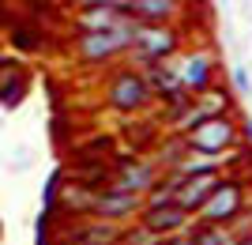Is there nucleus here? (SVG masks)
I'll return each mask as SVG.
<instances>
[{"label": "nucleus", "mask_w": 252, "mask_h": 245, "mask_svg": "<svg viewBox=\"0 0 252 245\" xmlns=\"http://www.w3.org/2000/svg\"><path fill=\"white\" fill-rule=\"evenodd\" d=\"M158 177H162V174H158V166L151 159H143V155H125V159H117V174H113V181H109V185L121 189V192H136V196H143Z\"/></svg>", "instance_id": "8"}, {"label": "nucleus", "mask_w": 252, "mask_h": 245, "mask_svg": "<svg viewBox=\"0 0 252 245\" xmlns=\"http://www.w3.org/2000/svg\"><path fill=\"white\" fill-rule=\"evenodd\" d=\"M105 102L121 113H139V109H147L155 98H151V87L147 79L136 72V68H121V72L109 79L105 87Z\"/></svg>", "instance_id": "3"}, {"label": "nucleus", "mask_w": 252, "mask_h": 245, "mask_svg": "<svg viewBox=\"0 0 252 245\" xmlns=\"http://www.w3.org/2000/svg\"><path fill=\"white\" fill-rule=\"evenodd\" d=\"M219 181H222V174H196V177H181L177 208H181V211H189L192 219H196V211L211 200V192L219 189Z\"/></svg>", "instance_id": "11"}, {"label": "nucleus", "mask_w": 252, "mask_h": 245, "mask_svg": "<svg viewBox=\"0 0 252 245\" xmlns=\"http://www.w3.org/2000/svg\"><path fill=\"white\" fill-rule=\"evenodd\" d=\"M222 162H230V155H211V151H192L181 162V177H196V174H222Z\"/></svg>", "instance_id": "14"}, {"label": "nucleus", "mask_w": 252, "mask_h": 245, "mask_svg": "<svg viewBox=\"0 0 252 245\" xmlns=\"http://www.w3.org/2000/svg\"><path fill=\"white\" fill-rule=\"evenodd\" d=\"M136 31L139 23L132 19L128 27H117V31H98V34H79L75 38V57L83 64H102V61H113V57L128 53L132 42H136Z\"/></svg>", "instance_id": "2"}, {"label": "nucleus", "mask_w": 252, "mask_h": 245, "mask_svg": "<svg viewBox=\"0 0 252 245\" xmlns=\"http://www.w3.org/2000/svg\"><path fill=\"white\" fill-rule=\"evenodd\" d=\"M177 4H181V8H185V4H189V0H177Z\"/></svg>", "instance_id": "23"}, {"label": "nucleus", "mask_w": 252, "mask_h": 245, "mask_svg": "<svg viewBox=\"0 0 252 245\" xmlns=\"http://www.w3.org/2000/svg\"><path fill=\"white\" fill-rule=\"evenodd\" d=\"M222 245H237V242H233V234H230V238H226V242H222Z\"/></svg>", "instance_id": "22"}, {"label": "nucleus", "mask_w": 252, "mask_h": 245, "mask_svg": "<svg viewBox=\"0 0 252 245\" xmlns=\"http://www.w3.org/2000/svg\"><path fill=\"white\" fill-rule=\"evenodd\" d=\"M75 8L87 11V8H121L128 11V0H75Z\"/></svg>", "instance_id": "17"}, {"label": "nucleus", "mask_w": 252, "mask_h": 245, "mask_svg": "<svg viewBox=\"0 0 252 245\" xmlns=\"http://www.w3.org/2000/svg\"><path fill=\"white\" fill-rule=\"evenodd\" d=\"M139 215H143V196L121 192L113 185H98V200H94L91 219H102V223H113V226H128V223H139Z\"/></svg>", "instance_id": "4"}, {"label": "nucleus", "mask_w": 252, "mask_h": 245, "mask_svg": "<svg viewBox=\"0 0 252 245\" xmlns=\"http://www.w3.org/2000/svg\"><path fill=\"white\" fill-rule=\"evenodd\" d=\"M132 53L147 57V61H155V64L173 61V57L181 53V31L177 27H143V23H139Z\"/></svg>", "instance_id": "7"}, {"label": "nucleus", "mask_w": 252, "mask_h": 245, "mask_svg": "<svg viewBox=\"0 0 252 245\" xmlns=\"http://www.w3.org/2000/svg\"><path fill=\"white\" fill-rule=\"evenodd\" d=\"M230 79H233V91H237V95H245V98L252 95V79H249V68H245V64H233Z\"/></svg>", "instance_id": "16"}, {"label": "nucleus", "mask_w": 252, "mask_h": 245, "mask_svg": "<svg viewBox=\"0 0 252 245\" xmlns=\"http://www.w3.org/2000/svg\"><path fill=\"white\" fill-rule=\"evenodd\" d=\"M245 136H249V140H252V125H245Z\"/></svg>", "instance_id": "21"}, {"label": "nucleus", "mask_w": 252, "mask_h": 245, "mask_svg": "<svg viewBox=\"0 0 252 245\" xmlns=\"http://www.w3.org/2000/svg\"><path fill=\"white\" fill-rule=\"evenodd\" d=\"M181 11L177 0H128V15L143 27H177Z\"/></svg>", "instance_id": "10"}, {"label": "nucleus", "mask_w": 252, "mask_h": 245, "mask_svg": "<svg viewBox=\"0 0 252 245\" xmlns=\"http://www.w3.org/2000/svg\"><path fill=\"white\" fill-rule=\"evenodd\" d=\"M233 242H237V245H252V230H249V234H241V238H233Z\"/></svg>", "instance_id": "19"}, {"label": "nucleus", "mask_w": 252, "mask_h": 245, "mask_svg": "<svg viewBox=\"0 0 252 245\" xmlns=\"http://www.w3.org/2000/svg\"><path fill=\"white\" fill-rule=\"evenodd\" d=\"M192 151H211V155H226V151L237 143V121L230 113H222V117H207L203 125H196L185 136Z\"/></svg>", "instance_id": "5"}, {"label": "nucleus", "mask_w": 252, "mask_h": 245, "mask_svg": "<svg viewBox=\"0 0 252 245\" xmlns=\"http://www.w3.org/2000/svg\"><path fill=\"white\" fill-rule=\"evenodd\" d=\"M139 223L147 226L155 238H181V234H189V230H192V223H196V219H192L189 211H181L177 204H173V208H155V211H143V215H139Z\"/></svg>", "instance_id": "9"}, {"label": "nucleus", "mask_w": 252, "mask_h": 245, "mask_svg": "<svg viewBox=\"0 0 252 245\" xmlns=\"http://www.w3.org/2000/svg\"><path fill=\"white\" fill-rule=\"evenodd\" d=\"M245 200H249L245 181H237V177H222L219 189L211 192V200L196 211V223H203V226H226V230H230V226L245 215Z\"/></svg>", "instance_id": "1"}, {"label": "nucleus", "mask_w": 252, "mask_h": 245, "mask_svg": "<svg viewBox=\"0 0 252 245\" xmlns=\"http://www.w3.org/2000/svg\"><path fill=\"white\" fill-rule=\"evenodd\" d=\"M169 64H173V72H177L181 87H185V91H189L192 98L215 87V72H219V64H215V57H211L207 49H196V53L173 57Z\"/></svg>", "instance_id": "6"}, {"label": "nucleus", "mask_w": 252, "mask_h": 245, "mask_svg": "<svg viewBox=\"0 0 252 245\" xmlns=\"http://www.w3.org/2000/svg\"><path fill=\"white\" fill-rule=\"evenodd\" d=\"M64 245H94V242H83V238H68Z\"/></svg>", "instance_id": "20"}, {"label": "nucleus", "mask_w": 252, "mask_h": 245, "mask_svg": "<svg viewBox=\"0 0 252 245\" xmlns=\"http://www.w3.org/2000/svg\"><path fill=\"white\" fill-rule=\"evenodd\" d=\"M185 155H189V143H185V136H166V143L158 147V155L151 162L158 166V174H177L181 162H185Z\"/></svg>", "instance_id": "15"}, {"label": "nucleus", "mask_w": 252, "mask_h": 245, "mask_svg": "<svg viewBox=\"0 0 252 245\" xmlns=\"http://www.w3.org/2000/svg\"><path fill=\"white\" fill-rule=\"evenodd\" d=\"M158 245H189V234H181V238H162Z\"/></svg>", "instance_id": "18"}, {"label": "nucleus", "mask_w": 252, "mask_h": 245, "mask_svg": "<svg viewBox=\"0 0 252 245\" xmlns=\"http://www.w3.org/2000/svg\"><path fill=\"white\" fill-rule=\"evenodd\" d=\"M181 192V174H162L147 192H143V211H155V208H173Z\"/></svg>", "instance_id": "13"}, {"label": "nucleus", "mask_w": 252, "mask_h": 245, "mask_svg": "<svg viewBox=\"0 0 252 245\" xmlns=\"http://www.w3.org/2000/svg\"><path fill=\"white\" fill-rule=\"evenodd\" d=\"M132 15L121 8H87L75 15V27L83 34H98V31H117V27H128Z\"/></svg>", "instance_id": "12"}]
</instances>
